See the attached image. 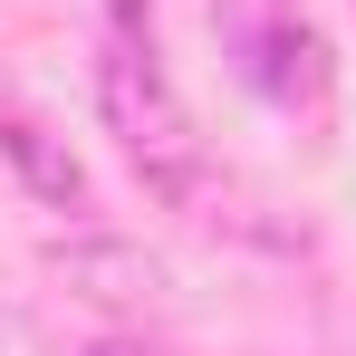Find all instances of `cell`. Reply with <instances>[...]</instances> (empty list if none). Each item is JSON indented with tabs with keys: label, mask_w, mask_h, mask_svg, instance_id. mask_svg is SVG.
I'll return each mask as SVG.
<instances>
[{
	"label": "cell",
	"mask_w": 356,
	"mask_h": 356,
	"mask_svg": "<svg viewBox=\"0 0 356 356\" xmlns=\"http://www.w3.org/2000/svg\"><path fill=\"white\" fill-rule=\"evenodd\" d=\"M97 97H106V125H116L125 164L145 174V193H164V202H193V193H202V135H193L183 97L164 87V67H154V49H145L135 29H106Z\"/></svg>",
	"instance_id": "cell-1"
},
{
	"label": "cell",
	"mask_w": 356,
	"mask_h": 356,
	"mask_svg": "<svg viewBox=\"0 0 356 356\" xmlns=\"http://www.w3.org/2000/svg\"><path fill=\"white\" fill-rule=\"evenodd\" d=\"M212 29L232 39V58L270 87V97H318V39L298 19V0H212Z\"/></svg>",
	"instance_id": "cell-2"
},
{
	"label": "cell",
	"mask_w": 356,
	"mask_h": 356,
	"mask_svg": "<svg viewBox=\"0 0 356 356\" xmlns=\"http://www.w3.org/2000/svg\"><path fill=\"white\" fill-rule=\"evenodd\" d=\"M0 164L29 183V202H49V212H77V202H87V174H77V154H67L58 135H39L29 116H0Z\"/></svg>",
	"instance_id": "cell-3"
},
{
	"label": "cell",
	"mask_w": 356,
	"mask_h": 356,
	"mask_svg": "<svg viewBox=\"0 0 356 356\" xmlns=\"http://www.w3.org/2000/svg\"><path fill=\"white\" fill-rule=\"evenodd\" d=\"M106 19H116V29H135V19H145V0H106Z\"/></svg>",
	"instance_id": "cell-4"
},
{
	"label": "cell",
	"mask_w": 356,
	"mask_h": 356,
	"mask_svg": "<svg viewBox=\"0 0 356 356\" xmlns=\"http://www.w3.org/2000/svg\"><path fill=\"white\" fill-rule=\"evenodd\" d=\"M97 356H135V347H97Z\"/></svg>",
	"instance_id": "cell-5"
}]
</instances>
